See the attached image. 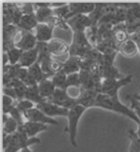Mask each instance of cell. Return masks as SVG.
Listing matches in <instances>:
<instances>
[{"label":"cell","mask_w":140,"mask_h":152,"mask_svg":"<svg viewBox=\"0 0 140 152\" xmlns=\"http://www.w3.org/2000/svg\"><path fill=\"white\" fill-rule=\"evenodd\" d=\"M41 142V139L37 137L29 138L22 124L12 135H6L3 133V152H20L30 145L39 144Z\"/></svg>","instance_id":"6da1fadb"},{"label":"cell","mask_w":140,"mask_h":152,"mask_svg":"<svg viewBox=\"0 0 140 152\" xmlns=\"http://www.w3.org/2000/svg\"><path fill=\"white\" fill-rule=\"evenodd\" d=\"M95 107H100L108 111L120 113V114L128 117L129 119L133 120L138 125H140V120L137 115L132 110L130 107L124 105L120 102V99H118V97H109L105 94H99L97 97V101H96Z\"/></svg>","instance_id":"7a4b0ae2"},{"label":"cell","mask_w":140,"mask_h":152,"mask_svg":"<svg viewBox=\"0 0 140 152\" xmlns=\"http://www.w3.org/2000/svg\"><path fill=\"white\" fill-rule=\"evenodd\" d=\"M95 47L88 40L85 32L73 33L72 43L69 48V56H79L84 59L89 51Z\"/></svg>","instance_id":"3957f363"},{"label":"cell","mask_w":140,"mask_h":152,"mask_svg":"<svg viewBox=\"0 0 140 152\" xmlns=\"http://www.w3.org/2000/svg\"><path fill=\"white\" fill-rule=\"evenodd\" d=\"M86 110V108H85L82 105H76L74 106L71 109H69V114H68V128L67 132L69 135V141L71 142V145L74 147H77V126L80 121L81 117Z\"/></svg>","instance_id":"277c9868"},{"label":"cell","mask_w":140,"mask_h":152,"mask_svg":"<svg viewBox=\"0 0 140 152\" xmlns=\"http://www.w3.org/2000/svg\"><path fill=\"white\" fill-rule=\"evenodd\" d=\"M3 24L18 26L23 14L17 5V2H2Z\"/></svg>","instance_id":"5b68a950"},{"label":"cell","mask_w":140,"mask_h":152,"mask_svg":"<svg viewBox=\"0 0 140 152\" xmlns=\"http://www.w3.org/2000/svg\"><path fill=\"white\" fill-rule=\"evenodd\" d=\"M133 80V75H128L121 80L103 79L101 94L108 95L109 97H118V91L121 87L130 83Z\"/></svg>","instance_id":"8992f818"},{"label":"cell","mask_w":140,"mask_h":152,"mask_svg":"<svg viewBox=\"0 0 140 152\" xmlns=\"http://www.w3.org/2000/svg\"><path fill=\"white\" fill-rule=\"evenodd\" d=\"M47 101L51 103L56 104V105L66 108V109H71L74 106L78 105L77 99L70 97L66 90L58 89V88L56 89L53 96L48 99Z\"/></svg>","instance_id":"52a82bcc"},{"label":"cell","mask_w":140,"mask_h":152,"mask_svg":"<svg viewBox=\"0 0 140 152\" xmlns=\"http://www.w3.org/2000/svg\"><path fill=\"white\" fill-rule=\"evenodd\" d=\"M15 42L16 48L22 50L23 52L32 50L38 45L36 34H34L32 32H25L21 30H19V33L17 34Z\"/></svg>","instance_id":"ba28073f"},{"label":"cell","mask_w":140,"mask_h":152,"mask_svg":"<svg viewBox=\"0 0 140 152\" xmlns=\"http://www.w3.org/2000/svg\"><path fill=\"white\" fill-rule=\"evenodd\" d=\"M66 22L69 28L73 31V33L86 32V30L92 27V21H91L89 15H75L66 20Z\"/></svg>","instance_id":"9c48e42d"},{"label":"cell","mask_w":140,"mask_h":152,"mask_svg":"<svg viewBox=\"0 0 140 152\" xmlns=\"http://www.w3.org/2000/svg\"><path fill=\"white\" fill-rule=\"evenodd\" d=\"M36 107L41 111H42L46 116L50 117V118H54V117H57V116L66 117L67 118L69 114V109L60 107L59 105H56V104L51 103L48 101L37 104Z\"/></svg>","instance_id":"30bf717a"},{"label":"cell","mask_w":140,"mask_h":152,"mask_svg":"<svg viewBox=\"0 0 140 152\" xmlns=\"http://www.w3.org/2000/svg\"><path fill=\"white\" fill-rule=\"evenodd\" d=\"M26 121H36V123H41L44 124H51V125H58V121H56L54 118L46 116L42 111L38 109L37 107H34L33 109L27 111L23 114Z\"/></svg>","instance_id":"8fae6325"},{"label":"cell","mask_w":140,"mask_h":152,"mask_svg":"<svg viewBox=\"0 0 140 152\" xmlns=\"http://www.w3.org/2000/svg\"><path fill=\"white\" fill-rule=\"evenodd\" d=\"M69 15L65 18L68 20L71 17L79 15H88L95 10V3H81V2H69Z\"/></svg>","instance_id":"7c38bea8"},{"label":"cell","mask_w":140,"mask_h":152,"mask_svg":"<svg viewBox=\"0 0 140 152\" xmlns=\"http://www.w3.org/2000/svg\"><path fill=\"white\" fill-rule=\"evenodd\" d=\"M100 93L96 92L93 90H85L82 89V92L79 99H77L78 105H82L85 108L89 107H95L96 106V101H97V97Z\"/></svg>","instance_id":"4fadbf2b"},{"label":"cell","mask_w":140,"mask_h":152,"mask_svg":"<svg viewBox=\"0 0 140 152\" xmlns=\"http://www.w3.org/2000/svg\"><path fill=\"white\" fill-rule=\"evenodd\" d=\"M54 27H52L49 24L45 23H38L36 28V37L38 42L48 43L50 42L53 38V32Z\"/></svg>","instance_id":"5bb4252c"},{"label":"cell","mask_w":140,"mask_h":152,"mask_svg":"<svg viewBox=\"0 0 140 152\" xmlns=\"http://www.w3.org/2000/svg\"><path fill=\"white\" fill-rule=\"evenodd\" d=\"M48 45V49H49V52L51 53V55L54 56H60L65 54L69 53V48L70 45H68L66 42H64L63 40L60 39H52L50 42L47 43Z\"/></svg>","instance_id":"9a60e30c"},{"label":"cell","mask_w":140,"mask_h":152,"mask_svg":"<svg viewBox=\"0 0 140 152\" xmlns=\"http://www.w3.org/2000/svg\"><path fill=\"white\" fill-rule=\"evenodd\" d=\"M112 37L118 47L121 46L123 43H125L127 40L130 39V36L129 34L128 31H127V27L125 23L118 24L113 27Z\"/></svg>","instance_id":"2e32d148"},{"label":"cell","mask_w":140,"mask_h":152,"mask_svg":"<svg viewBox=\"0 0 140 152\" xmlns=\"http://www.w3.org/2000/svg\"><path fill=\"white\" fill-rule=\"evenodd\" d=\"M38 56H39V50H38V45H37L36 48H34V49L30 50V51L23 52V54H22V56H21V58L19 60L18 64L23 68L31 67L34 63H36L38 61Z\"/></svg>","instance_id":"e0dca14e"},{"label":"cell","mask_w":140,"mask_h":152,"mask_svg":"<svg viewBox=\"0 0 140 152\" xmlns=\"http://www.w3.org/2000/svg\"><path fill=\"white\" fill-rule=\"evenodd\" d=\"M83 58L79 56H68L66 60L63 62V71L66 75H72V74L80 73L81 71V63Z\"/></svg>","instance_id":"ac0fdd59"},{"label":"cell","mask_w":140,"mask_h":152,"mask_svg":"<svg viewBox=\"0 0 140 152\" xmlns=\"http://www.w3.org/2000/svg\"><path fill=\"white\" fill-rule=\"evenodd\" d=\"M23 128L26 131V133H27L29 138H35L38 133L47 130L48 125L41 123H36V121H26L23 124Z\"/></svg>","instance_id":"d6986e66"},{"label":"cell","mask_w":140,"mask_h":152,"mask_svg":"<svg viewBox=\"0 0 140 152\" xmlns=\"http://www.w3.org/2000/svg\"><path fill=\"white\" fill-rule=\"evenodd\" d=\"M38 25L36 14L33 15H24L18 24V29L25 32H32L33 29H36Z\"/></svg>","instance_id":"ffe728a7"},{"label":"cell","mask_w":140,"mask_h":152,"mask_svg":"<svg viewBox=\"0 0 140 152\" xmlns=\"http://www.w3.org/2000/svg\"><path fill=\"white\" fill-rule=\"evenodd\" d=\"M38 86L41 96L45 99H48L53 96V94L55 93V91L57 89L51 79L44 80L43 81H41V83H38Z\"/></svg>","instance_id":"44dd1931"},{"label":"cell","mask_w":140,"mask_h":152,"mask_svg":"<svg viewBox=\"0 0 140 152\" xmlns=\"http://www.w3.org/2000/svg\"><path fill=\"white\" fill-rule=\"evenodd\" d=\"M118 51H119L120 54H122L125 56H134L137 54H140L137 44L132 38H130L129 40H127L121 46H119Z\"/></svg>","instance_id":"7402d4cb"},{"label":"cell","mask_w":140,"mask_h":152,"mask_svg":"<svg viewBox=\"0 0 140 152\" xmlns=\"http://www.w3.org/2000/svg\"><path fill=\"white\" fill-rule=\"evenodd\" d=\"M102 76L103 79L108 80H121L124 77L114 64H104L102 68Z\"/></svg>","instance_id":"603a6c76"},{"label":"cell","mask_w":140,"mask_h":152,"mask_svg":"<svg viewBox=\"0 0 140 152\" xmlns=\"http://www.w3.org/2000/svg\"><path fill=\"white\" fill-rule=\"evenodd\" d=\"M19 127L18 123L11 116L3 114V133L6 135H12L17 131Z\"/></svg>","instance_id":"cb8c5ba5"},{"label":"cell","mask_w":140,"mask_h":152,"mask_svg":"<svg viewBox=\"0 0 140 152\" xmlns=\"http://www.w3.org/2000/svg\"><path fill=\"white\" fill-rule=\"evenodd\" d=\"M28 71L30 73V75H31L35 80H37L38 83H41V81H43L44 80H47V79H50L49 77H48L46 74L43 72V70L41 69V63H39L38 59L36 63H34L31 67L28 68Z\"/></svg>","instance_id":"d4e9b609"},{"label":"cell","mask_w":140,"mask_h":152,"mask_svg":"<svg viewBox=\"0 0 140 152\" xmlns=\"http://www.w3.org/2000/svg\"><path fill=\"white\" fill-rule=\"evenodd\" d=\"M36 17L38 23H45L49 21V19L54 15L53 8L46 7V8H36Z\"/></svg>","instance_id":"484cf974"},{"label":"cell","mask_w":140,"mask_h":152,"mask_svg":"<svg viewBox=\"0 0 140 152\" xmlns=\"http://www.w3.org/2000/svg\"><path fill=\"white\" fill-rule=\"evenodd\" d=\"M6 86H11V87L15 89V92L16 94V98H17V102L22 101V99H25V95H26V92H27L28 86L25 85L21 80L15 79L10 84L6 85Z\"/></svg>","instance_id":"4316f807"},{"label":"cell","mask_w":140,"mask_h":152,"mask_svg":"<svg viewBox=\"0 0 140 152\" xmlns=\"http://www.w3.org/2000/svg\"><path fill=\"white\" fill-rule=\"evenodd\" d=\"M25 99H28V101L34 102L35 104H39L43 102H46L47 99H43L41 94H39V90H38V86H31V87H28L27 92H26L25 95Z\"/></svg>","instance_id":"83f0119b"},{"label":"cell","mask_w":140,"mask_h":152,"mask_svg":"<svg viewBox=\"0 0 140 152\" xmlns=\"http://www.w3.org/2000/svg\"><path fill=\"white\" fill-rule=\"evenodd\" d=\"M67 76L63 70L58 72L57 74L51 77L52 81H53L54 85L56 86V88L58 89H63L66 90V80H67Z\"/></svg>","instance_id":"f1b7e54d"},{"label":"cell","mask_w":140,"mask_h":152,"mask_svg":"<svg viewBox=\"0 0 140 152\" xmlns=\"http://www.w3.org/2000/svg\"><path fill=\"white\" fill-rule=\"evenodd\" d=\"M6 53L9 56V64L16 65L19 62V60L21 58V56H22V54H23V51L15 47V48L9 50L8 52H6Z\"/></svg>","instance_id":"f546056e"},{"label":"cell","mask_w":140,"mask_h":152,"mask_svg":"<svg viewBox=\"0 0 140 152\" xmlns=\"http://www.w3.org/2000/svg\"><path fill=\"white\" fill-rule=\"evenodd\" d=\"M47 24H49L50 26H52V27H54V28L58 27L60 29H63V30H64V31H68V30L70 29L67 22H66V20L62 18V17L56 16V15L52 16L49 19V21L47 22Z\"/></svg>","instance_id":"4dcf8cb0"},{"label":"cell","mask_w":140,"mask_h":152,"mask_svg":"<svg viewBox=\"0 0 140 152\" xmlns=\"http://www.w3.org/2000/svg\"><path fill=\"white\" fill-rule=\"evenodd\" d=\"M129 137L130 139V152H140V138L137 136L136 131L130 130Z\"/></svg>","instance_id":"1f68e13d"},{"label":"cell","mask_w":140,"mask_h":152,"mask_svg":"<svg viewBox=\"0 0 140 152\" xmlns=\"http://www.w3.org/2000/svg\"><path fill=\"white\" fill-rule=\"evenodd\" d=\"M21 12L24 15H33L36 12V7L34 2H17Z\"/></svg>","instance_id":"d6a6232c"},{"label":"cell","mask_w":140,"mask_h":152,"mask_svg":"<svg viewBox=\"0 0 140 152\" xmlns=\"http://www.w3.org/2000/svg\"><path fill=\"white\" fill-rule=\"evenodd\" d=\"M16 108L19 110L20 113H22V114H24V113H26L27 111L33 109L34 107H36V104H35L34 102L28 101V99H22V101H19L17 102L16 103Z\"/></svg>","instance_id":"836d02e7"},{"label":"cell","mask_w":140,"mask_h":152,"mask_svg":"<svg viewBox=\"0 0 140 152\" xmlns=\"http://www.w3.org/2000/svg\"><path fill=\"white\" fill-rule=\"evenodd\" d=\"M70 87H81V79H80V73L72 74V75L67 76L66 80V89Z\"/></svg>","instance_id":"e575fe53"},{"label":"cell","mask_w":140,"mask_h":152,"mask_svg":"<svg viewBox=\"0 0 140 152\" xmlns=\"http://www.w3.org/2000/svg\"><path fill=\"white\" fill-rule=\"evenodd\" d=\"M130 36H133L140 32V20H133V21H127L125 23Z\"/></svg>","instance_id":"d590c367"},{"label":"cell","mask_w":140,"mask_h":152,"mask_svg":"<svg viewBox=\"0 0 140 152\" xmlns=\"http://www.w3.org/2000/svg\"><path fill=\"white\" fill-rule=\"evenodd\" d=\"M127 99L130 102V108H132V110L135 113V114L137 115V117L140 120V102H138L136 99H135L133 95H130L128 94L127 95Z\"/></svg>","instance_id":"8d00e7d4"},{"label":"cell","mask_w":140,"mask_h":152,"mask_svg":"<svg viewBox=\"0 0 140 152\" xmlns=\"http://www.w3.org/2000/svg\"><path fill=\"white\" fill-rule=\"evenodd\" d=\"M68 4H69V2H68ZM68 4L67 5L63 6V7H60V8H54L53 9L54 15L62 17L63 19L66 18L67 15H69V5Z\"/></svg>","instance_id":"74e56055"},{"label":"cell","mask_w":140,"mask_h":152,"mask_svg":"<svg viewBox=\"0 0 140 152\" xmlns=\"http://www.w3.org/2000/svg\"><path fill=\"white\" fill-rule=\"evenodd\" d=\"M2 92H3V95H6V96H9V97H11L12 99H14L15 101H17L15 89L13 87H11V86H3Z\"/></svg>","instance_id":"f35d334b"},{"label":"cell","mask_w":140,"mask_h":152,"mask_svg":"<svg viewBox=\"0 0 140 152\" xmlns=\"http://www.w3.org/2000/svg\"><path fill=\"white\" fill-rule=\"evenodd\" d=\"M14 99H12L11 97L6 96V95H2V108H7L10 107L12 105H14Z\"/></svg>","instance_id":"ab89813d"},{"label":"cell","mask_w":140,"mask_h":152,"mask_svg":"<svg viewBox=\"0 0 140 152\" xmlns=\"http://www.w3.org/2000/svg\"><path fill=\"white\" fill-rule=\"evenodd\" d=\"M130 38H132L133 40H134L135 43L137 44L138 48H139V53H140V32L135 34H133V36H130Z\"/></svg>","instance_id":"60d3db41"},{"label":"cell","mask_w":140,"mask_h":152,"mask_svg":"<svg viewBox=\"0 0 140 152\" xmlns=\"http://www.w3.org/2000/svg\"><path fill=\"white\" fill-rule=\"evenodd\" d=\"M68 2H51V7L52 8H60L64 5H67Z\"/></svg>","instance_id":"b9f144b4"},{"label":"cell","mask_w":140,"mask_h":152,"mask_svg":"<svg viewBox=\"0 0 140 152\" xmlns=\"http://www.w3.org/2000/svg\"><path fill=\"white\" fill-rule=\"evenodd\" d=\"M9 64V56L7 53H4L3 52V66H6Z\"/></svg>","instance_id":"7bdbcfd3"},{"label":"cell","mask_w":140,"mask_h":152,"mask_svg":"<svg viewBox=\"0 0 140 152\" xmlns=\"http://www.w3.org/2000/svg\"><path fill=\"white\" fill-rule=\"evenodd\" d=\"M20 152H36V151H34V150H31L29 148V147H27V148H24V149H22Z\"/></svg>","instance_id":"ee69618b"},{"label":"cell","mask_w":140,"mask_h":152,"mask_svg":"<svg viewBox=\"0 0 140 152\" xmlns=\"http://www.w3.org/2000/svg\"><path fill=\"white\" fill-rule=\"evenodd\" d=\"M133 96L136 99L138 102H140V94H133Z\"/></svg>","instance_id":"f6af8a7d"},{"label":"cell","mask_w":140,"mask_h":152,"mask_svg":"<svg viewBox=\"0 0 140 152\" xmlns=\"http://www.w3.org/2000/svg\"><path fill=\"white\" fill-rule=\"evenodd\" d=\"M136 134H137V136L140 138V125H138V129H137V131H136Z\"/></svg>","instance_id":"bcb514c9"}]
</instances>
